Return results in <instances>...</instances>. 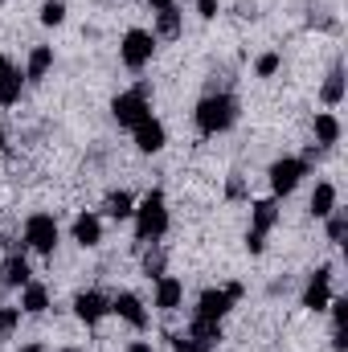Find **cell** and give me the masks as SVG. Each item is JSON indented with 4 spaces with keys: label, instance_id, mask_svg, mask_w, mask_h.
<instances>
[{
    "label": "cell",
    "instance_id": "27",
    "mask_svg": "<svg viewBox=\"0 0 348 352\" xmlns=\"http://www.w3.org/2000/svg\"><path fill=\"white\" fill-rule=\"evenodd\" d=\"M21 324V307H0V336H8Z\"/></svg>",
    "mask_w": 348,
    "mask_h": 352
},
{
    "label": "cell",
    "instance_id": "9",
    "mask_svg": "<svg viewBox=\"0 0 348 352\" xmlns=\"http://www.w3.org/2000/svg\"><path fill=\"white\" fill-rule=\"evenodd\" d=\"M131 131H135V148H140V152H148V156H152V152H160V148H164V140H168V135H164V123H160V119H152V115H148V119H140Z\"/></svg>",
    "mask_w": 348,
    "mask_h": 352
},
{
    "label": "cell",
    "instance_id": "20",
    "mask_svg": "<svg viewBox=\"0 0 348 352\" xmlns=\"http://www.w3.org/2000/svg\"><path fill=\"white\" fill-rule=\"evenodd\" d=\"M336 140H340V119L328 115V111L316 115V144H320V148H332Z\"/></svg>",
    "mask_w": 348,
    "mask_h": 352
},
{
    "label": "cell",
    "instance_id": "4",
    "mask_svg": "<svg viewBox=\"0 0 348 352\" xmlns=\"http://www.w3.org/2000/svg\"><path fill=\"white\" fill-rule=\"evenodd\" d=\"M152 54H156V33H148V29H127V37H123V45H119L123 66H127V70H144V66L152 62Z\"/></svg>",
    "mask_w": 348,
    "mask_h": 352
},
{
    "label": "cell",
    "instance_id": "14",
    "mask_svg": "<svg viewBox=\"0 0 348 352\" xmlns=\"http://www.w3.org/2000/svg\"><path fill=\"white\" fill-rule=\"evenodd\" d=\"M21 82H25L21 70H17L8 58H0V102H4V107H12V102L21 98Z\"/></svg>",
    "mask_w": 348,
    "mask_h": 352
},
{
    "label": "cell",
    "instance_id": "33",
    "mask_svg": "<svg viewBox=\"0 0 348 352\" xmlns=\"http://www.w3.org/2000/svg\"><path fill=\"white\" fill-rule=\"evenodd\" d=\"M127 352H152V344H148V340H135V344H131Z\"/></svg>",
    "mask_w": 348,
    "mask_h": 352
},
{
    "label": "cell",
    "instance_id": "25",
    "mask_svg": "<svg viewBox=\"0 0 348 352\" xmlns=\"http://www.w3.org/2000/svg\"><path fill=\"white\" fill-rule=\"evenodd\" d=\"M66 21V4L62 0H45L41 4V25H62Z\"/></svg>",
    "mask_w": 348,
    "mask_h": 352
},
{
    "label": "cell",
    "instance_id": "2",
    "mask_svg": "<svg viewBox=\"0 0 348 352\" xmlns=\"http://www.w3.org/2000/svg\"><path fill=\"white\" fill-rule=\"evenodd\" d=\"M131 217H135V238H140V242H160L164 230H168V205H164V192L152 188V192L140 201V209H135Z\"/></svg>",
    "mask_w": 348,
    "mask_h": 352
},
{
    "label": "cell",
    "instance_id": "18",
    "mask_svg": "<svg viewBox=\"0 0 348 352\" xmlns=\"http://www.w3.org/2000/svg\"><path fill=\"white\" fill-rule=\"evenodd\" d=\"M250 221H254V234L274 230V221H279V205H274V197H266V201H254V205H250Z\"/></svg>",
    "mask_w": 348,
    "mask_h": 352
},
{
    "label": "cell",
    "instance_id": "31",
    "mask_svg": "<svg viewBox=\"0 0 348 352\" xmlns=\"http://www.w3.org/2000/svg\"><path fill=\"white\" fill-rule=\"evenodd\" d=\"M197 12L209 21V16H217V0H197Z\"/></svg>",
    "mask_w": 348,
    "mask_h": 352
},
{
    "label": "cell",
    "instance_id": "26",
    "mask_svg": "<svg viewBox=\"0 0 348 352\" xmlns=\"http://www.w3.org/2000/svg\"><path fill=\"white\" fill-rule=\"evenodd\" d=\"M345 234H348V221H345V213H328V238L340 246L345 242Z\"/></svg>",
    "mask_w": 348,
    "mask_h": 352
},
{
    "label": "cell",
    "instance_id": "19",
    "mask_svg": "<svg viewBox=\"0 0 348 352\" xmlns=\"http://www.w3.org/2000/svg\"><path fill=\"white\" fill-rule=\"evenodd\" d=\"M312 213H316V217L336 213V184H328V180L316 184V192H312Z\"/></svg>",
    "mask_w": 348,
    "mask_h": 352
},
{
    "label": "cell",
    "instance_id": "23",
    "mask_svg": "<svg viewBox=\"0 0 348 352\" xmlns=\"http://www.w3.org/2000/svg\"><path fill=\"white\" fill-rule=\"evenodd\" d=\"M340 98H345V74H340V66H336V70L328 74V82H324V102H332V107H336Z\"/></svg>",
    "mask_w": 348,
    "mask_h": 352
},
{
    "label": "cell",
    "instance_id": "24",
    "mask_svg": "<svg viewBox=\"0 0 348 352\" xmlns=\"http://www.w3.org/2000/svg\"><path fill=\"white\" fill-rule=\"evenodd\" d=\"M156 33H160V37H176V33H180V12H176V8H164V12L156 16Z\"/></svg>",
    "mask_w": 348,
    "mask_h": 352
},
{
    "label": "cell",
    "instance_id": "8",
    "mask_svg": "<svg viewBox=\"0 0 348 352\" xmlns=\"http://www.w3.org/2000/svg\"><path fill=\"white\" fill-rule=\"evenodd\" d=\"M328 299H332V270H328V266H320V270L312 274L307 291H303V307L324 311V307H328Z\"/></svg>",
    "mask_w": 348,
    "mask_h": 352
},
{
    "label": "cell",
    "instance_id": "12",
    "mask_svg": "<svg viewBox=\"0 0 348 352\" xmlns=\"http://www.w3.org/2000/svg\"><path fill=\"white\" fill-rule=\"evenodd\" d=\"M184 340H188L197 352L213 349V344L221 340V324H217V320H197V316H193V324H188V336H184Z\"/></svg>",
    "mask_w": 348,
    "mask_h": 352
},
{
    "label": "cell",
    "instance_id": "36",
    "mask_svg": "<svg viewBox=\"0 0 348 352\" xmlns=\"http://www.w3.org/2000/svg\"><path fill=\"white\" fill-rule=\"evenodd\" d=\"M0 148H4V123H0Z\"/></svg>",
    "mask_w": 348,
    "mask_h": 352
},
{
    "label": "cell",
    "instance_id": "3",
    "mask_svg": "<svg viewBox=\"0 0 348 352\" xmlns=\"http://www.w3.org/2000/svg\"><path fill=\"white\" fill-rule=\"evenodd\" d=\"M111 115H115L119 127H135L140 119H148V115H152V111H148V82H140L135 90H123V94L111 102Z\"/></svg>",
    "mask_w": 348,
    "mask_h": 352
},
{
    "label": "cell",
    "instance_id": "11",
    "mask_svg": "<svg viewBox=\"0 0 348 352\" xmlns=\"http://www.w3.org/2000/svg\"><path fill=\"white\" fill-rule=\"evenodd\" d=\"M107 311H111V299H107L102 291H83V295L74 299V316H78L83 324H98Z\"/></svg>",
    "mask_w": 348,
    "mask_h": 352
},
{
    "label": "cell",
    "instance_id": "37",
    "mask_svg": "<svg viewBox=\"0 0 348 352\" xmlns=\"http://www.w3.org/2000/svg\"><path fill=\"white\" fill-rule=\"evenodd\" d=\"M62 352H78V349H62Z\"/></svg>",
    "mask_w": 348,
    "mask_h": 352
},
{
    "label": "cell",
    "instance_id": "13",
    "mask_svg": "<svg viewBox=\"0 0 348 352\" xmlns=\"http://www.w3.org/2000/svg\"><path fill=\"white\" fill-rule=\"evenodd\" d=\"M180 299H184V283H180L176 274H160V278H156V307H160V311H176Z\"/></svg>",
    "mask_w": 348,
    "mask_h": 352
},
{
    "label": "cell",
    "instance_id": "28",
    "mask_svg": "<svg viewBox=\"0 0 348 352\" xmlns=\"http://www.w3.org/2000/svg\"><path fill=\"white\" fill-rule=\"evenodd\" d=\"M144 270H148L152 278H160V274H164V250H152V254L144 258Z\"/></svg>",
    "mask_w": 348,
    "mask_h": 352
},
{
    "label": "cell",
    "instance_id": "7",
    "mask_svg": "<svg viewBox=\"0 0 348 352\" xmlns=\"http://www.w3.org/2000/svg\"><path fill=\"white\" fill-rule=\"evenodd\" d=\"M230 307H234V295H230L226 287H221V291L209 287V291H201V299H197V320H217V324H221V320L230 316Z\"/></svg>",
    "mask_w": 348,
    "mask_h": 352
},
{
    "label": "cell",
    "instance_id": "6",
    "mask_svg": "<svg viewBox=\"0 0 348 352\" xmlns=\"http://www.w3.org/2000/svg\"><path fill=\"white\" fill-rule=\"evenodd\" d=\"M303 176H307V160H299V156H283V160H274V164H270V188H274V197L295 192Z\"/></svg>",
    "mask_w": 348,
    "mask_h": 352
},
{
    "label": "cell",
    "instance_id": "29",
    "mask_svg": "<svg viewBox=\"0 0 348 352\" xmlns=\"http://www.w3.org/2000/svg\"><path fill=\"white\" fill-rule=\"evenodd\" d=\"M254 70H259L262 78H270V74L279 70V54H262V58H259V66H254Z\"/></svg>",
    "mask_w": 348,
    "mask_h": 352
},
{
    "label": "cell",
    "instance_id": "15",
    "mask_svg": "<svg viewBox=\"0 0 348 352\" xmlns=\"http://www.w3.org/2000/svg\"><path fill=\"white\" fill-rule=\"evenodd\" d=\"M45 307H50V291H45L41 283H33V278H29V283L21 287V311H29V316H41Z\"/></svg>",
    "mask_w": 348,
    "mask_h": 352
},
{
    "label": "cell",
    "instance_id": "10",
    "mask_svg": "<svg viewBox=\"0 0 348 352\" xmlns=\"http://www.w3.org/2000/svg\"><path fill=\"white\" fill-rule=\"evenodd\" d=\"M111 311H115L119 320H127L131 328H148V311H144L140 295H131V291H119V295L111 299Z\"/></svg>",
    "mask_w": 348,
    "mask_h": 352
},
{
    "label": "cell",
    "instance_id": "17",
    "mask_svg": "<svg viewBox=\"0 0 348 352\" xmlns=\"http://www.w3.org/2000/svg\"><path fill=\"white\" fill-rule=\"evenodd\" d=\"M0 283H4V287H25V283H29V263H25V254H8V258H4Z\"/></svg>",
    "mask_w": 348,
    "mask_h": 352
},
{
    "label": "cell",
    "instance_id": "16",
    "mask_svg": "<svg viewBox=\"0 0 348 352\" xmlns=\"http://www.w3.org/2000/svg\"><path fill=\"white\" fill-rule=\"evenodd\" d=\"M74 242H78V246H98V242H102V221H98L94 213H78V221H74Z\"/></svg>",
    "mask_w": 348,
    "mask_h": 352
},
{
    "label": "cell",
    "instance_id": "30",
    "mask_svg": "<svg viewBox=\"0 0 348 352\" xmlns=\"http://www.w3.org/2000/svg\"><path fill=\"white\" fill-rule=\"evenodd\" d=\"M262 246H266V234H254V230H250V238H246V250H250V254H262Z\"/></svg>",
    "mask_w": 348,
    "mask_h": 352
},
{
    "label": "cell",
    "instance_id": "21",
    "mask_svg": "<svg viewBox=\"0 0 348 352\" xmlns=\"http://www.w3.org/2000/svg\"><path fill=\"white\" fill-rule=\"evenodd\" d=\"M50 66H54V50H50V45H37V50L29 54L25 78H33V82H37V78H45V70H50Z\"/></svg>",
    "mask_w": 348,
    "mask_h": 352
},
{
    "label": "cell",
    "instance_id": "38",
    "mask_svg": "<svg viewBox=\"0 0 348 352\" xmlns=\"http://www.w3.org/2000/svg\"><path fill=\"white\" fill-rule=\"evenodd\" d=\"M0 4H4V0H0Z\"/></svg>",
    "mask_w": 348,
    "mask_h": 352
},
{
    "label": "cell",
    "instance_id": "35",
    "mask_svg": "<svg viewBox=\"0 0 348 352\" xmlns=\"http://www.w3.org/2000/svg\"><path fill=\"white\" fill-rule=\"evenodd\" d=\"M21 352H45V349H41V344H25Z\"/></svg>",
    "mask_w": 348,
    "mask_h": 352
},
{
    "label": "cell",
    "instance_id": "22",
    "mask_svg": "<svg viewBox=\"0 0 348 352\" xmlns=\"http://www.w3.org/2000/svg\"><path fill=\"white\" fill-rule=\"evenodd\" d=\"M107 213H111L115 221L131 217V213H135V201H131V192H111V197H107Z\"/></svg>",
    "mask_w": 348,
    "mask_h": 352
},
{
    "label": "cell",
    "instance_id": "5",
    "mask_svg": "<svg viewBox=\"0 0 348 352\" xmlns=\"http://www.w3.org/2000/svg\"><path fill=\"white\" fill-rule=\"evenodd\" d=\"M25 246L33 250V254H54L58 250V221L50 217V213H33L29 221H25Z\"/></svg>",
    "mask_w": 348,
    "mask_h": 352
},
{
    "label": "cell",
    "instance_id": "32",
    "mask_svg": "<svg viewBox=\"0 0 348 352\" xmlns=\"http://www.w3.org/2000/svg\"><path fill=\"white\" fill-rule=\"evenodd\" d=\"M173 352H197V349H193V344H188V340L180 336V340H176V344H173Z\"/></svg>",
    "mask_w": 348,
    "mask_h": 352
},
{
    "label": "cell",
    "instance_id": "1",
    "mask_svg": "<svg viewBox=\"0 0 348 352\" xmlns=\"http://www.w3.org/2000/svg\"><path fill=\"white\" fill-rule=\"evenodd\" d=\"M238 119V102L230 94H205L197 102V131L201 135H217V131H230Z\"/></svg>",
    "mask_w": 348,
    "mask_h": 352
},
{
    "label": "cell",
    "instance_id": "34",
    "mask_svg": "<svg viewBox=\"0 0 348 352\" xmlns=\"http://www.w3.org/2000/svg\"><path fill=\"white\" fill-rule=\"evenodd\" d=\"M148 4H152L156 12H164V8H173V0H148Z\"/></svg>",
    "mask_w": 348,
    "mask_h": 352
}]
</instances>
